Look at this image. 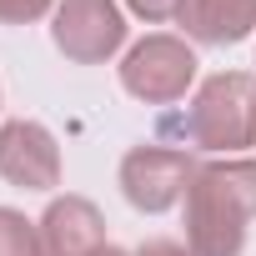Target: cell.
<instances>
[{
    "label": "cell",
    "instance_id": "cell-1",
    "mask_svg": "<svg viewBox=\"0 0 256 256\" xmlns=\"http://www.w3.org/2000/svg\"><path fill=\"white\" fill-rule=\"evenodd\" d=\"M256 221V161H201L186 191V246L196 256H241Z\"/></svg>",
    "mask_w": 256,
    "mask_h": 256
},
{
    "label": "cell",
    "instance_id": "cell-2",
    "mask_svg": "<svg viewBox=\"0 0 256 256\" xmlns=\"http://www.w3.org/2000/svg\"><path fill=\"white\" fill-rule=\"evenodd\" d=\"M181 141L216 156H236L256 146V76L251 70L206 76L181 116Z\"/></svg>",
    "mask_w": 256,
    "mask_h": 256
},
{
    "label": "cell",
    "instance_id": "cell-3",
    "mask_svg": "<svg viewBox=\"0 0 256 256\" xmlns=\"http://www.w3.org/2000/svg\"><path fill=\"white\" fill-rule=\"evenodd\" d=\"M191 80H196V50L166 30L136 40L120 60V90L136 96L141 106H171L191 90Z\"/></svg>",
    "mask_w": 256,
    "mask_h": 256
},
{
    "label": "cell",
    "instance_id": "cell-4",
    "mask_svg": "<svg viewBox=\"0 0 256 256\" xmlns=\"http://www.w3.org/2000/svg\"><path fill=\"white\" fill-rule=\"evenodd\" d=\"M196 166L201 161L181 146H131L120 156V196L146 216H161L186 201Z\"/></svg>",
    "mask_w": 256,
    "mask_h": 256
},
{
    "label": "cell",
    "instance_id": "cell-5",
    "mask_svg": "<svg viewBox=\"0 0 256 256\" xmlns=\"http://www.w3.org/2000/svg\"><path fill=\"white\" fill-rule=\"evenodd\" d=\"M50 40L70 66H106L126 46V10L116 0H60L50 16Z\"/></svg>",
    "mask_w": 256,
    "mask_h": 256
},
{
    "label": "cell",
    "instance_id": "cell-6",
    "mask_svg": "<svg viewBox=\"0 0 256 256\" xmlns=\"http://www.w3.org/2000/svg\"><path fill=\"white\" fill-rule=\"evenodd\" d=\"M0 176L20 191L60 186V146L40 120H6L0 126Z\"/></svg>",
    "mask_w": 256,
    "mask_h": 256
},
{
    "label": "cell",
    "instance_id": "cell-7",
    "mask_svg": "<svg viewBox=\"0 0 256 256\" xmlns=\"http://www.w3.org/2000/svg\"><path fill=\"white\" fill-rule=\"evenodd\" d=\"M36 231H40V256H96L106 246V221L86 196H56L36 221Z\"/></svg>",
    "mask_w": 256,
    "mask_h": 256
},
{
    "label": "cell",
    "instance_id": "cell-8",
    "mask_svg": "<svg viewBox=\"0 0 256 256\" xmlns=\"http://www.w3.org/2000/svg\"><path fill=\"white\" fill-rule=\"evenodd\" d=\"M181 26L201 46H241L256 30V0H186Z\"/></svg>",
    "mask_w": 256,
    "mask_h": 256
},
{
    "label": "cell",
    "instance_id": "cell-9",
    "mask_svg": "<svg viewBox=\"0 0 256 256\" xmlns=\"http://www.w3.org/2000/svg\"><path fill=\"white\" fill-rule=\"evenodd\" d=\"M0 256H40V231L20 211L0 206Z\"/></svg>",
    "mask_w": 256,
    "mask_h": 256
},
{
    "label": "cell",
    "instance_id": "cell-10",
    "mask_svg": "<svg viewBox=\"0 0 256 256\" xmlns=\"http://www.w3.org/2000/svg\"><path fill=\"white\" fill-rule=\"evenodd\" d=\"M60 0H0V26H36L46 16H56Z\"/></svg>",
    "mask_w": 256,
    "mask_h": 256
},
{
    "label": "cell",
    "instance_id": "cell-11",
    "mask_svg": "<svg viewBox=\"0 0 256 256\" xmlns=\"http://www.w3.org/2000/svg\"><path fill=\"white\" fill-rule=\"evenodd\" d=\"M126 10L136 20H146V26H166V20H181L186 0H126Z\"/></svg>",
    "mask_w": 256,
    "mask_h": 256
},
{
    "label": "cell",
    "instance_id": "cell-12",
    "mask_svg": "<svg viewBox=\"0 0 256 256\" xmlns=\"http://www.w3.org/2000/svg\"><path fill=\"white\" fill-rule=\"evenodd\" d=\"M136 256H196V251H191L186 241H171V236H151V241H146Z\"/></svg>",
    "mask_w": 256,
    "mask_h": 256
},
{
    "label": "cell",
    "instance_id": "cell-13",
    "mask_svg": "<svg viewBox=\"0 0 256 256\" xmlns=\"http://www.w3.org/2000/svg\"><path fill=\"white\" fill-rule=\"evenodd\" d=\"M96 256H131V251H120V246H110V241H106V246H100Z\"/></svg>",
    "mask_w": 256,
    "mask_h": 256
}]
</instances>
